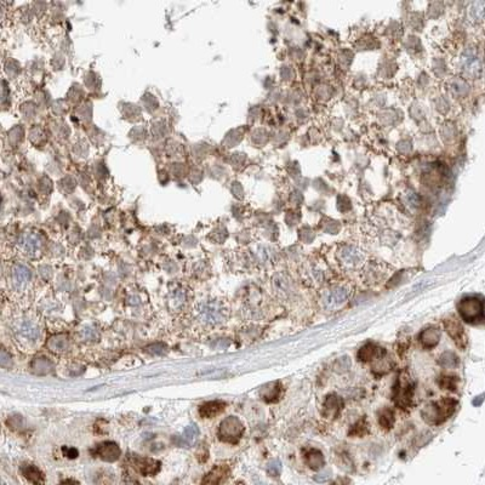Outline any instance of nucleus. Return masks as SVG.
Masks as SVG:
<instances>
[{
    "mask_svg": "<svg viewBox=\"0 0 485 485\" xmlns=\"http://www.w3.org/2000/svg\"><path fill=\"white\" fill-rule=\"evenodd\" d=\"M457 401L452 398H443L439 401H434L426 406L422 411V416L426 421L438 425L445 421L450 415L454 414Z\"/></svg>",
    "mask_w": 485,
    "mask_h": 485,
    "instance_id": "obj_1",
    "label": "nucleus"
},
{
    "mask_svg": "<svg viewBox=\"0 0 485 485\" xmlns=\"http://www.w3.org/2000/svg\"><path fill=\"white\" fill-rule=\"evenodd\" d=\"M198 317L204 324L217 325L226 319L227 309L221 301H206L198 308Z\"/></svg>",
    "mask_w": 485,
    "mask_h": 485,
    "instance_id": "obj_2",
    "label": "nucleus"
},
{
    "mask_svg": "<svg viewBox=\"0 0 485 485\" xmlns=\"http://www.w3.org/2000/svg\"><path fill=\"white\" fill-rule=\"evenodd\" d=\"M457 309L462 319L467 323H478L484 318V305L478 297H466L461 300Z\"/></svg>",
    "mask_w": 485,
    "mask_h": 485,
    "instance_id": "obj_3",
    "label": "nucleus"
},
{
    "mask_svg": "<svg viewBox=\"0 0 485 485\" xmlns=\"http://www.w3.org/2000/svg\"><path fill=\"white\" fill-rule=\"evenodd\" d=\"M352 295V289L350 286L339 285L334 286L330 290L325 291L321 296V306L326 310H335L344 306Z\"/></svg>",
    "mask_w": 485,
    "mask_h": 485,
    "instance_id": "obj_4",
    "label": "nucleus"
},
{
    "mask_svg": "<svg viewBox=\"0 0 485 485\" xmlns=\"http://www.w3.org/2000/svg\"><path fill=\"white\" fill-rule=\"evenodd\" d=\"M244 433V425L238 417L228 416L221 422L219 428L220 438L227 443H237Z\"/></svg>",
    "mask_w": 485,
    "mask_h": 485,
    "instance_id": "obj_5",
    "label": "nucleus"
},
{
    "mask_svg": "<svg viewBox=\"0 0 485 485\" xmlns=\"http://www.w3.org/2000/svg\"><path fill=\"white\" fill-rule=\"evenodd\" d=\"M414 397V383L405 374L401 375L398 381V387L396 390V403L397 405L406 409L410 406V403Z\"/></svg>",
    "mask_w": 485,
    "mask_h": 485,
    "instance_id": "obj_6",
    "label": "nucleus"
},
{
    "mask_svg": "<svg viewBox=\"0 0 485 485\" xmlns=\"http://www.w3.org/2000/svg\"><path fill=\"white\" fill-rule=\"evenodd\" d=\"M132 467L142 476H154L159 472L160 462L157 460L149 459V457H142L136 455L130 459Z\"/></svg>",
    "mask_w": 485,
    "mask_h": 485,
    "instance_id": "obj_7",
    "label": "nucleus"
},
{
    "mask_svg": "<svg viewBox=\"0 0 485 485\" xmlns=\"http://www.w3.org/2000/svg\"><path fill=\"white\" fill-rule=\"evenodd\" d=\"M92 452L103 461L114 462V461L119 459L122 450H120V447L114 441H104V443L98 444Z\"/></svg>",
    "mask_w": 485,
    "mask_h": 485,
    "instance_id": "obj_8",
    "label": "nucleus"
},
{
    "mask_svg": "<svg viewBox=\"0 0 485 485\" xmlns=\"http://www.w3.org/2000/svg\"><path fill=\"white\" fill-rule=\"evenodd\" d=\"M444 324H445V329L447 334L454 339L455 344L461 348L465 347L466 342H467V337H466L463 326L459 321V319H456V318L454 317H450L447 318V319H445Z\"/></svg>",
    "mask_w": 485,
    "mask_h": 485,
    "instance_id": "obj_9",
    "label": "nucleus"
},
{
    "mask_svg": "<svg viewBox=\"0 0 485 485\" xmlns=\"http://www.w3.org/2000/svg\"><path fill=\"white\" fill-rule=\"evenodd\" d=\"M340 259H341L342 264H345L346 266L358 267L364 261V255L359 249L354 248V246H347V248L341 250Z\"/></svg>",
    "mask_w": 485,
    "mask_h": 485,
    "instance_id": "obj_10",
    "label": "nucleus"
},
{
    "mask_svg": "<svg viewBox=\"0 0 485 485\" xmlns=\"http://www.w3.org/2000/svg\"><path fill=\"white\" fill-rule=\"evenodd\" d=\"M224 406H226V404L223 401H208V403H204L200 406L199 414L200 416L205 417V419H211V417H215L217 415L221 414L224 410Z\"/></svg>",
    "mask_w": 485,
    "mask_h": 485,
    "instance_id": "obj_11",
    "label": "nucleus"
},
{
    "mask_svg": "<svg viewBox=\"0 0 485 485\" xmlns=\"http://www.w3.org/2000/svg\"><path fill=\"white\" fill-rule=\"evenodd\" d=\"M342 401L337 396L331 395L326 398L323 405V414L325 417H336L341 411Z\"/></svg>",
    "mask_w": 485,
    "mask_h": 485,
    "instance_id": "obj_12",
    "label": "nucleus"
},
{
    "mask_svg": "<svg viewBox=\"0 0 485 485\" xmlns=\"http://www.w3.org/2000/svg\"><path fill=\"white\" fill-rule=\"evenodd\" d=\"M439 340H441V330L438 328L425 329L420 335V341L426 348H433L434 346L438 345Z\"/></svg>",
    "mask_w": 485,
    "mask_h": 485,
    "instance_id": "obj_13",
    "label": "nucleus"
},
{
    "mask_svg": "<svg viewBox=\"0 0 485 485\" xmlns=\"http://www.w3.org/2000/svg\"><path fill=\"white\" fill-rule=\"evenodd\" d=\"M383 354H385V351H383L382 348L377 347V346L372 344H369L360 348V351L358 352V358L360 359L361 361H369L375 358L381 359L383 357Z\"/></svg>",
    "mask_w": 485,
    "mask_h": 485,
    "instance_id": "obj_14",
    "label": "nucleus"
},
{
    "mask_svg": "<svg viewBox=\"0 0 485 485\" xmlns=\"http://www.w3.org/2000/svg\"><path fill=\"white\" fill-rule=\"evenodd\" d=\"M198 437H199V428H198L197 425L192 423V425L187 426V427L184 428L183 433H182V436L179 437V441L177 443L179 445L191 446L194 444V441H197Z\"/></svg>",
    "mask_w": 485,
    "mask_h": 485,
    "instance_id": "obj_15",
    "label": "nucleus"
},
{
    "mask_svg": "<svg viewBox=\"0 0 485 485\" xmlns=\"http://www.w3.org/2000/svg\"><path fill=\"white\" fill-rule=\"evenodd\" d=\"M23 476L26 477L27 481H29L33 484H42L44 483V476H43L42 471L38 467L33 465H27L22 468Z\"/></svg>",
    "mask_w": 485,
    "mask_h": 485,
    "instance_id": "obj_16",
    "label": "nucleus"
},
{
    "mask_svg": "<svg viewBox=\"0 0 485 485\" xmlns=\"http://www.w3.org/2000/svg\"><path fill=\"white\" fill-rule=\"evenodd\" d=\"M228 473V470H227L226 466L220 465L217 466L216 468H214L210 473L206 476V478L203 481V483L205 484H219L221 483L222 481L224 479V477L227 476Z\"/></svg>",
    "mask_w": 485,
    "mask_h": 485,
    "instance_id": "obj_17",
    "label": "nucleus"
},
{
    "mask_svg": "<svg viewBox=\"0 0 485 485\" xmlns=\"http://www.w3.org/2000/svg\"><path fill=\"white\" fill-rule=\"evenodd\" d=\"M67 346H68V340H67L66 335H56L52 336L47 342V347L52 351V352H63L66 351Z\"/></svg>",
    "mask_w": 485,
    "mask_h": 485,
    "instance_id": "obj_18",
    "label": "nucleus"
},
{
    "mask_svg": "<svg viewBox=\"0 0 485 485\" xmlns=\"http://www.w3.org/2000/svg\"><path fill=\"white\" fill-rule=\"evenodd\" d=\"M307 465L309 466L312 470H319L321 466L324 465V457L323 454L319 450H310L306 456Z\"/></svg>",
    "mask_w": 485,
    "mask_h": 485,
    "instance_id": "obj_19",
    "label": "nucleus"
},
{
    "mask_svg": "<svg viewBox=\"0 0 485 485\" xmlns=\"http://www.w3.org/2000/svg\"><path fill=\"white\" fill-rule=\"evenodd\" d=\"M279 393H280V387L278 382L270 383V385L266 386V387H264V390H262V397L268 401H272L274 400V399H277L278 397H279Z\"/></svg>",
    "mask_w": 485,
    "mask_h": 485,
    "instance_id": "obj_20",
    "label": "nucleus"
},
{
    "mask_svg": "<svg viewBox=\"0 0 485 485\" xmlns=\"http://www.w3.org/2000/svg\"><path fill=\"white\" fill-rule=\"evenodd\" d=\"M380 425L382 426L383 428H391L395 423V414H393L392 410L386 409L383 411L380 412V417H379Z\"/></svg>",
    "mask_w": 485,
    "mask_h": 485,
    "instance_id": "obj_21",
    "label": "nucleus"
},
{
    "mask_svg": "<svg viewBox=\"0 0 485 485\" xmlns=\"http://www.w3.org/2000/svg\"><path fill=\"white\" fill-rule=\"evenodd\" d=\"M32 368H33L34 371L38 372V374H46V372L50 371V369H51V364H50V361L47 360V359L37 358L36 360L32 363Z\"/></svg>",
    "mask_w": 485,
    "mask_h": 485,
    "instance_id": "obj_22",
    "label": "nucleus"
},
{
    "mask_svg": "<svg viewBox=\"0 0 485 485\" xmlns=\"http://www.w3.org/2000/svg\"><path fill=\"white\" fill-rule=\"evenodd\" d=\"M20 331L23 336L27 337V339H32V340L37 339V336H38L39 334L38 328H37L33 323H28V321H26V323L22 324Z\"/></svg>",
    "mask_w": 485,
    "mask_h": 485,
    "instance_id": "obj_23",
    "label": "nucleus"
},
{
    "mask_svg": "<svg viewBox=\"0 0 485 485\" xmlns=\"http://www.w3.org/2000/svg\"><path fill=\"white\" fill-rule=\"evenodd\" d=\"M439 363L444 368H455L457 365V357L452 352H445L441 354Z\"/></svg>",
    "mask_w": 485,
    "mask_h": 485,
    "instance_id": "obj_24",
    "label": "nucleus"
},
{
    "mask_svg": "<svg viewBox=\"0 0 485 485\" xmlns=\"http://www.w3.org/2000/svg\"><path fill=\"white\" fill-rule=\"evenodd\" d=\"M29 278V270L25 268V267L20 266L15 269V273H13V279H15V283L17 285H22L23 283H26Z\"/></svg>",
    "mask_w": 485,
    "mask_h": 485,
    "instance_id": "obj_25",
    "label": "nucleus"
},
{
    "mask_svg": "<svg viewBox=\"0 0 485 485\" xmlns=\"http://www.w3.org/2000/svg\"><path fill=\"white\" fill-rule=\"evenodd\" d=\"M457 377L455 376H443L441 380V386L444 388V390H450V391H455L456 390L457 385Z\"/></svg>",
    "mask_w": 485,
    "mask_h": 485,
    "instance_id": "obj_26",
    "label": "nucleus"
},
{
    "mask_svg": "<svg viewBox=\"0 0 485 485\" xmlns=\"http://www.w3.org/2000/svg\"><path fill=\"white\" fill-rule=\"evenodd\" d=\"M267 471H268V473L272 477H279L281 471V463L277 460L272 461V462H269L268 466H267Z\"/></svg>",
    "mask_w": 485,
    "mask_h": 485,
    "instance_id": "obj_27",
    "label": "nucleus"
},
{
    "mask_svg": "<svg viewBox=\"0 0 485 485\" xmlns=\"http://www.w3.org/2000/svg\"><path fill=\"white\" fill-rule=\"evenodd\" d=\"M330 478H331V472L329 470H326L324 471V472L317 474V476L314 477V481L318 482V483H324V482H328Z\"/></svg>",
    "mask_w": 485,
    "mask_h": 485,
    "instance_id": "obj_28",
    "label": "nucleus"
},
{
    "mask_svg": "<svg viewBox=\"0 0 485 485\" xmlns=\"http://www.w3.org/2000/svg\"><path fill=\"white\" fill-rule=\"evenodd\" d=\"M147 352L153 353V354H163V353L165 352V346L159 345V344L149 346V347L147 348Z\"/></svg>",
    "mask_w": 485,
    "mask_h": 485,
    "instance_id": "obj_29",
    "label": "nucleus"
},
{
    "mask_svg": "<svg viewBox=\"0 0 485 485\" xmlns=\"http://www.w3.org/2000/svg\"><path fill=\"white\" fill-rule=\"evenodd\" d=\"M63 454H64V456L69 457V459H76L78 455H79V452H78V450L74 449V447H68V449H67V447L64 446L63 447Z\"/></svg>",
    "mask_w": 485,
    "mask_h": 485,
    "instance_id": "obj_30",
    "label": "nucleus"
},
{
    "mask_svg": "<svg viewBox=\"0 0 485 485\" xmlns=\"http://www.w3.org/2000/svg\"><path fill=\"white\" fill-rule=\"evenodd\" d=\"M6 361H9L10 363V354H7L6 351L2 350L1 351V360H0V363H1L2 366H6L7 365Z\"/></svg>",
    "mask_w": 485,
    "mask_h": 485,
    "instance_id": "obj_31",
    "label": "nucleus"
}]
</instances>
